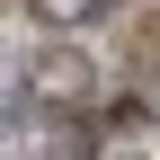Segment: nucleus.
I'll use <instances>...</instances> for the list:
<instances>
[{"label": "nucleus", "mask_w": 160, "mask_h": 160, "mask_svg": "<svg viewBox=\"0 0 160 160\" xmlns=\"http://www.w3.org/2000/svg\"><path fill=\"white\" fill-rule=\"evenodd\" d=\"M27 9L45 18V27H80V18H98L107 0H27Z\"/></svg>", "instance_id": "nucleus-1"}]
</instances>
